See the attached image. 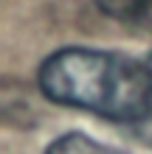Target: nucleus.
<instances>
[{"label": "nucleus", "mask_w": 152, "mask_h": 154, "mask_svg": "<svg viewBox=\"0 0 152 154\" xmlns=\"http://www.w3.org/2000/svg\"><path fill=\"white\" fill-rule=\"evenodd\" d=\"M40 90L53 104L135 123L152 112V84L144 62L93 48H65L40 65Z\"/></svg>", "instance_id": "nucleus-1"}, {"label": "nucleus", "mask_w": 152, "mask_h": 154, "mask_svg": "<svg viewBox=\"0 0 152 154\" xmlns=\"http://www.w3.org/2000/svg\"><path fill=\"white\" fill-rule=\"evenodd\" d=\"M45 154H121V151H113V149H107L102 146L99 140H90L87 134H62V137H57L48 146Z\"/></svg>", "instance_id": "nucleus-2"}, {"label": "nucleus", "mask_w": 152, "mask_h": 154, "mask_svg": "<svg viewBox=\"0 0 152 154\" xmlns=\"http://www.w3.org/2000/svg\"><path fill=\"white\" fill-rule=\"evenodd\" d=\"M138 3L141 0H96V6H99L107 17L121 20V23H130V17L138 8Z\"/></svg>", "instance_id": "nucleus-3"}, {"label": "nucleus", "mask_w": 152, "mask_h": 154, "mask_svg": "<svg viewBox=\"0 0 152 154\" xmlns=\"http://www.w3.org/2000/svg\"><path fill=\"white\" fill-rule=\"evenodd\" d=\"M130 25H138V28H149L152 31V0H141L138 8L130 17Z\"/></svg>", "instance_id": "nucleus-4"}, {"label": "nucleus", "mask_w": 152, "mask_h": 154, "mask_svg": "<svg viewBox=\"0 0 152 154\" xmlns=\"http://www.w3.org/2000/svg\"><path fill=\"white\" fill-rule=\"evenodd\" d=\"M132 132H135V137H138L141 143H147V146L152 149V112H149L147 118H141V121L132 123Z\"/></svg>", "instance_id": "nucleus-5"}, {"label": "nucleus", "mask_w": 152, "mask_h": 154, "mask_svg": "<svg viewBox=\"0 0 152 154\" xmlns=\"http://www.w3.org/2000/svg\"><path fill=\"white\" fill-rule=\"evenodd\" d=\"M144 67H147V76H149V84H152V53L147 56V62H144Z\"/></svg>", "instance_id": "nucleus-6"}]
</instances>
